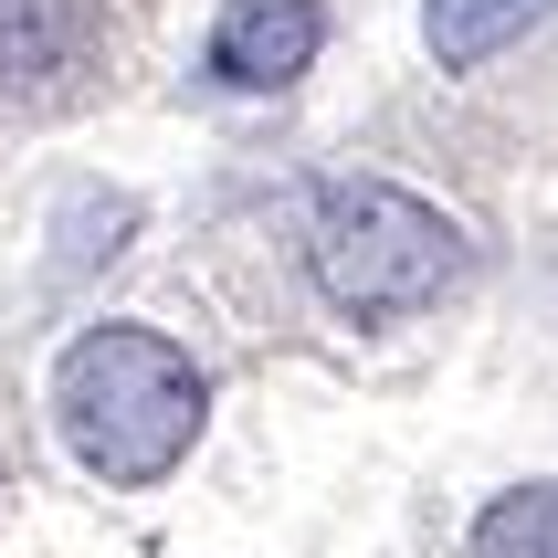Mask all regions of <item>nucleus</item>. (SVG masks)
Here are the masks:
<instances>
[{
	"mask_svg": "<svg viewBox=\"0 0 558 558\" xmlns=\"http://www.w3.org/2000/svg\"><path fill=\"white\" fill-rule=\"evenodd\" d=\"M211 422V379L169 327H137V316H106L53 359V433L63 453L95 474V485H169L190 464V442Z\"/></svg>",
	"mask_w": 558,
	"mask_h": 558,
	"instance_id": "f257e3e1",
	"label": "nucleus"
},
{
	"mask_svg": "<svg viewBox=\"0 0 558 558\" xmlns=\"http://www.w3.org/2000/svg\"><path fill=\"white\" fill-rule=\"evenodd\" d=\"M474 243L464 221L433 211L422 190L401 180H327L306 211V275L316 295L348 316V327H401V316H433L453 284H464Z\"/></svg>",
	"mask_w": 558,
	"mask_h": 558,
	"instance_id": "f03ea898",
	"label": "nucleus"
},
{
	"mask_svg": "<svg viewBox=\"0 0 558 558\" xmlns=\"http://www.w3.org/2000/svg\"><path fill=\"white\" fill-rule=\"evenodd\" d=\"M548 22V0H422V43H433L442 74H474V63H496L517 32Z\"/></svg>",
	"mask_w": 558,
	"mask_h": 558,
	"instance_id": "20e7f679",
	"label": "nucleus"
},
{
	"mask_svg": "<svg viewBox=\"0 0 558 558\" xmlns=\"http://www.w3.org/2000/svg\"><path fill=\"white\" fill-rule=\"evenodd\" d=\"M464 558H558V485H506V496L474 517Z\"/></svg>",
	"mask_w": 558,
	"mask_h": 558,
	"instance_id": "39448f33",
	"label": "nucleus"
},
{
	"mask_svg": "<svg viewBox=\"0 0 558 558\" xmlns=\"http://www.w3.org/2000/svg\"><path fill=\"white\" fill-rule=\"evenodd\" d=\"M316 53H327L316 0H221V22H211V74L232 95H284Z\"/></svg>",
	"mask_w": 558,
	"mask_h": 558,
	"instance_id": "7ed1b4c3",
	"label": "nucleus"
}]
</instances>
